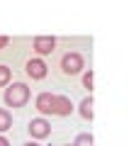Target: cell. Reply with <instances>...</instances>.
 <instances>
[{
	"label": "cell",
	"instance_id": "2",
	"mask_svg": "<svg viewBox=\"0 0 129 146\" xmlns=\"http://www.w3.org/2000/svg\"><path fill=\"white\" fill-rule=\"evenodd\" d=\"M83 68H85V61H83V56H80L78 51L63 54V58H61V71L66 73V76H78V73H83Z\"/></svg>",
	"mask_w": 129,
	"mask_h": 146
},
{
	"label": "cell",
	"instance_id": "10",
	"mask_svg": "<svg viewBox=\"0 0 129 146\" xmlns=\"http://www.w3.org/2000/svg\"><path fill=\"white\" fill-rule=\"evenodd\" d=\"M10 80H12V71L7 66H0V88H5Z\"/></svg>",
	"mask_w": 129,
	"mask_h": 146
},
{
	"label": "cell",
	"instance_id": "13",
	"mask_svg": "<svg viewBox=\"0 0 129 146\" xmlns=\"http://www.w3.org/2000/svg\"><path fill=\"white\" fill-rule=\"evenodd\" d=\"M7 44H10V36H0V49H7Z\"/></svg>",
	"mask_w": 129,
	"mask_h": 146
},
{
	"label": "cell",
	"instance_id": "6",
	"mask_svg": "<svg viewBox=\"0 0 129 146\" xmlns=\"http://www.w3.org/2000/svg\"><path fill=\"white\" fill-rule=\"evenodd\" d=\"M73 112V105L66 95H54V115L59 117H68Z\"/></svg>",
	"mask_w": 129,
	"mask_h": 146
},
{
	"label": "cell",
	"instance_id": "11",
	"mask_svg": "<svg viewBox=\"0 0 129 146\" xmlns=\"http://www.w3.org/2000/svg\"><path fill=\"white\" fill-rule=\"evenodd\" d=\"M71 146H93V136L90 134H78Z\"/></svg>",
	"mask_w": 129,
	"mask_h": 146
},
{
	"label": "cell",
	"instance_id": "1",
	"mask_svg": "<svg viewBox=\"0 0 129 146\" xmlns=\"http://www.w3.org/2000/svg\"><path fill=\"white\" fill-rule=\"evenodd\" d=\"M29 100V88L25 83H7L5 85V105L7 107H25Z\"/></svg>",
	"mask_w": 129,
	"mask_h": 146
},
{
	"label": "cell",
	"instance_id": "14",
	"mask_svg": "<svg viewBox=\"0 0 129 146\" xmlns=\"http://www.w3.org/2000/svg\"><path fill=\"white\" fill-rule=\"evenodd\" d=\"M0 146H10V141H7L5 136H0Z\"/></svg>",
	"mask_w": 129,
	"mask_h": 146
},
{
	"label": "cell",
	"instance_id": "4",
	"mask_svg": "<svg viewBox=\"0 0 129 146\" xmlns=\"http://www.w3.org/2000/svg\"><path fill=\"white\" fill-rule=\"evenodd\" d=\"M27 129H29L32 139H47V136L51 134V124H49L44 117H37V119H32Z\"/></svg>",
	"mask_w": 129,
	"mask_h": 146
},
{
	"label": "cell",
	"instance_id": "5",
	"mask_svg": "<svg viewBox=\"0 0 129 146\" xmlns=\"http://www.w3.org/2000/svg\"><path fill=\"white\" fill-rule=\"evenodd\" d=\"M34 51L39 54V56H47V54L54 51V46H56V39L54 36H34Z\"/></svg>",
	"mask_w": 129,
	"mask_h": 146
},
{
	"label": "cell",
	"instance_id": "9",
	"mask_svg": "<svg viewBox=\"0 0 129 146\" xmlns=\"http://www.w3.org/2000/svg\"><path fill=\"white\" fill-rule=\"evenodd\" d=\"M7 129H12V115L0 107V131H7Z\"/></svg>",
	"mask_w": 129,
	"mask_h": 146
},
{
	"label": "cell",
	"instance_id": "12",
	"mask_svg": "<svg viewBox=\"0 0 129 146\" xmlns=\"http://www.w3.org/2000/svg\"><path fill=\"white\" fill-rule=\"evenodd\" d=\"M83 85L88 90H93V71H85L83 73Z\"/></svg>",
	"mask_w": 129,
	"mask_h": 146
},
{
	"label": "cell",
	"instance_id": "15",
	"mask_svg": "<svg viewBox=\"0 0 129 146\" xmlns=\"http://www.w3.org/2000/svg\"><path fill=\"white\" fill-rule=\"evenodd\" d=\"M25 146H39V144H34V141H29V144H25Z\"/></svg>",
	"mask_w": 129,
	"mask_h": 146
},
{
	"label": "cell",
	"instance_id": "8",
	"mask_svg": "<svg viewBox=\"0 0 129 146\" xmlns=\"http://www.w3.org/2000/svg\"><path fill=\"white\" fill-rule=\"evenodd\" d=\"M80 117L83 119H93V98H85L80 102Z\"/></svg>",
	"mask_w": 129,
	"mask_h": 146
},
{
	"label": "cell",
	"instance_id": "16",
	"mask_svg": "<svg viewBox=\"0 0 129 146\" xmlns=\"http://www.w3.org/2000/svg\"><path fill=\"white\" fill-rule=\"evenodd\" d=\"M66 146H71V144H66Z\"/></svg>",
	"mask_w": 129,
	"mask_h": 146
},
{
	"label": "cell",
	"instance_id": "3",
	"mask_svg": "<svg viewBox=\"0 0 129 146\" xmlns=\"http://www.w3.org/2000/svg\"><path fill=\"white\" fill-rule=\"evenodd\" d=\"M25 73L32 80H41V78H47V63L41 61V58H29L25 63Z\"/></svg>",
	"mask_w": 129,
	"mask_h": 146
},
{
	"label": "cell",
	"instance_id": "7",
	"mask_svg": "<svg viewBox=\"0 0 129 146\" xmlns=\"http://www.w3.org/2000/svg\"><path fill=\"white\" fill-rule=\"evenodd\" d=\"M37 110L41 115H54V95L51 93H39L37 95Z\"/></svg>",
	"mask_w": 129,
	"mask_h": 146
}]
</instances>
